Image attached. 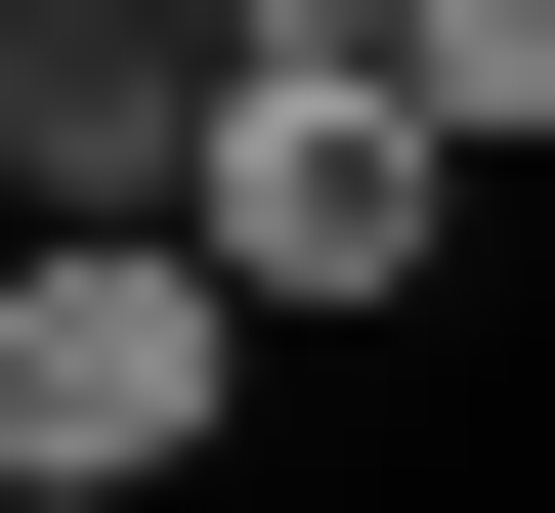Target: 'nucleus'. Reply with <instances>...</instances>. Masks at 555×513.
<instances>
[{
  "instance_id": "nucleus-1",
  "label": "nucleus",
  "mask_w": 555,
  "mask_h": 513,
  "mask_svg": "<svg viewBox=\"0 0 555 513\" xmlns=\"http://www.w3.org/2000/svg\"><path fill=\"white\" fill-rule=\"evenodd\" d=\"M214 428H257V299H214V215H129V257H0V513H171Z\"/></svg>"
},
{
  "instance_id": "nucleus-2",
  "label": "nucleus",
  "mask_w": 555,
  "mask_h": 513,
  "mask_svg": "<svg viewBox=\"0 0 555 513\" xmlns=\"http://www.w3.org/2000/svg\"><path fill=\"white\" fill-rule=\"evenodd\" d=\"M214 0H0V257H129V215H214Z\"/></svg>"
},
{
  "instance_id": "nucleus-3",
  "label": "nucleus",
  "mask_w": 555,
  "mask_h": 513,
  "mask_svg": "<svg viewBox=\"0 0 555 513\" xmlns=\"http://www.w3.org/2000/svg\"><path fill=\"white\" fill-rule=\"evenodd\" d=\"M427 257H470L427 86H257V129H214V299H257V343H299V299H427Z\"/></svg>"
},
{
  "instance_id": "nucleus-4",
  "label": "nucleus",
  "mask_w": 555,
  "mask_h": 513,
  "mask_svg": "<svg viewBox=\"0 0 555 513\" xmlns=\"http://www.w3.org/2000/svg\"><path fill=\"white\" fill-rule=\"evenodd\" d=\"M385 86H427V171H555V0H427Z\"/></svg>"
},
{
  "instance_id": "nucleus-5",
  "label": "nucleus",
  "mask_w": 555,
  "mask_h": 513,
  "mask_svg": "<svg viewBox=\"0 0 555 513\" xmlns=\"http://www.w3.org/2000/svg\"><path fill=\"white\" fill-rule=\"evenodd\" d=\"M385 43H427V0H214V86H385Z\"/></svg>"
}]
</instances>
